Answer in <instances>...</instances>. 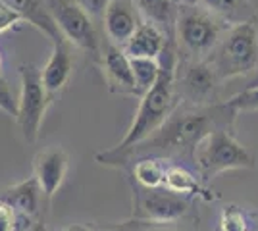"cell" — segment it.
<instances>
[{"label": "cell", "instance_id": "1", "mask_svg": "<svg viewBox=\"0 0 258 231\" xmlns=\"http://www.w3.org/2000/svg\"><path fill=\"white\" fill-rule=\"evenodd\" d=\"M237 112L227 102L214 104H183L175 106L172 116L162 123L158 131H154L145 141L131 146L123 152H98V164L125 168L135 158H158L166 160L172 156H189L193 158L197 146L205 141L210 133L218 129L231 131L235 125Z\"/></svg>", "mask_w": 258, "mask_h": 231}, {"label": "cell", "instance_id": "2", "mask_svg": "<svg viewBox=\"0 0 258 231\" xmlns=\"http://www.w3.org/2000/svg\"><path fill=\"white\" fill-rule=\"evenodd\" d=\"M160 62V73L151 91H147L141 97V104L133 123L129 125L125 137L116 146L108 148L110 152H123L131 146L139 144L141 141L149 139L152 133L158 131L162 123L172 116L175 110V73H177V50H175V39H168L164 52L158 58Z\"/></svg>", "mask_w": 258, "mask_h": 231}, {"label": "cell", "instance_id": "3", "mask_svg": "<svg viewBox=\"0 0 258 231\" xmlns=\"http://www.w3.org/2000/svg\"><path fill=\"white\" fill-rule=\"evenodd\" d=\"M218 81L254 73L258 67V27L250 18L231 25L206 58Z\"/></svg>", "mask_w": 258, "mask_h": 231}, {"label": "cell", "instance_id": "4", "mask_svg": "<svg viewBox=\"0 0 258 231\" xmlns=\"http://www.w3.org/2000/svg\"><path fill=\"white\" fill-rule=\"evenodd\" d=\"M201 177L208 181L229 170H252L256 160L247 146L237 143L231 131L218 129L197 146L193 156Z\"/></svg>", "mask_w": 258, "mask_h": 231}, {"label": "cell", "instance_id": "5", "mask_svg": "<svg viewBox=\"0 0 258 231\" xmlns=\"http://www.w3.org/2000/svg\"><path fill=\"white\" fill-rule=\"evenodd\" d=\"M229 27V22L214 16L206 8L183 6L179 8L175 37L189 54L206 60Z\"/></svg>", "mask_w": 258, "mask_h": 231}, {"label": "cell", "instance_id": "6", "mask_svg": "<svg viewBox=\"0 0 258 231\" xmlns=\"http://www.w3.org/2000/svg\"><path fill=\"white\" fill-rule=\"evenodd\" d=\"M20 79H22V95L18 100V116L16 121L22 129L23 139L27 143H35L39 139L44 114L48 110L52 97L44 89L41 69L33 64L20 66Z\"/></svg>", "mask_w": 258, "mask_h": 231}, {"label": "cell", "instance_id": "7", "mask_svg": "<svg viewBox=\"0 0 258 231\" xmlns=\"http://www.w3.org/2000/svg\"><path fill=\"white\" fill-rule=\"evenodd\" d=\"M43 4L68 43L79 46L95 60L100 58V43L93 18L76 0H43Z\"/></svg>", "mask_w": 258, "mask_h": 231}, {"label": "cell", "instance_id": "8", "mask_svg": "<svg viewBox=\"0 0 258 231\" xmlns=\"http://www.w3.org/2000/svg\"><path fill=\"white\" fill-rule=\"evenodd\" d=\"M135 200L133 218L141 221H173L187 214L189 200L168 189H143Z\"/></svg>", "mask_w": 258, "mask_h": 231}, {"label": "cell", "instance_id": "9", "mask_svg": "<svg viewBox=\"0 0 258 231\" xmlns=\"http://www.w3.org/2000/svg\"><path fill=\"white\" fill-rule=\"evenodd\" d=\"M102 23L110 43L125 46L131 35L141 25L139 8L133 0H112L102 14Z\"/></svg>", "mask_w": 258, "mask_h": 231}, {"label": "cell", "instance_id": "10", "mask_svg": "<svg viewBox=\"0 0 258 231\" xmlns=\"http://www.w3.org/2000/svg\"><path fill=\"white\" fill-rule=\"evenodd\" d=\"M35 179L46 198H52L62 187L68 174V154L62 146H50L37 152L33 160Z\"/></svg>", "mask_w": 258, "mask_h": 231}, {"label": "cell", "instance_id": "11", "mask_svg": "<svg viewBox=\"0 0 258 231\" xmlns=\"http://www.w3.org/2000/svg\"><path fill=\"white\" fill-rule=\"evenodd\" d=\"M220 81L214 75L212 67L206 60H195L185 67L181 77V95L189 104H212L208 99L214 95V89Z\"/></svg>", "mask_w": 258, "mask_h": 231}, {"label": "cell", "instance_id": "12", "mask_svg": "<svg viewBox=\"0 0 258 231\" xmlns=\"http://www.w3.org/2000/svg\"><path fill=\"white\" fill-rule=\"evenodd\" d=\"M102 67H104V77H106L110 93L137 97L133 71H131V60L123 52L121 46H116L112 43L108 44L102 52Z\"/></svg>", "mask_w": 258, "mask_h": 231}, {"label": "cell", "instance_id": "13", "mask_svg": "<svg viewBox=\"0 0 258 231\" xmlns=\"http://www.w3.org/2000/svg\"><path fill=\"white\" fill-rule=\"evenodd\" d=\"M72 69H74V56H72L70 43L68 41L54 43L52 52L48 56L44 67L41 69L44 89L48 91V95L52 99L68 85V81L72 77Z\"/></svg>", "mask_w": 258, "mask_h": 231}, {"label": "cell", "instance_id": "14", "mask_svg": "<svg viewBox=\"0 0 258 231\" xmlns=\"http://www.w3.org/2000/svg\"><path fill=\"white\" fill-rule=\"evenodd\" d=\"M166 44H168V37L164 35L162 29H158L151 22H141L137 31L131 35V39L123 46V52L129 58L158 60L160 54L164 52V48H166Z\"/></svg>", "mask_w": 258, "mask_h": 231}, {"label": "cell", "instance_id": "15", "mask_svg": "<svg viewBox=\"0 0 258 231\" xmlns=\"http://www.w3.org/2000/svg\"><path fill=\"white\" fill-rule=\"evenodd\" d=\"M41 197H43V191L39 187V181L31 177V179H25L20 181L12 187L4 189L0 193V200L6 202L8 206L25 214V216H31L35 220H39V210H41Z\"/></svg>", "mask_w": 258, "mask_h": 231}, {"label": "cell", "instance_id": "16", "mask_svg": "<svg viewBox=\"0 0 258 231\" xmlns=\"http://www.w3.org/2000/svg\"><path fill=\"white\" fill-rule=\"evenodd\" d=\"M2 2L14 12H18L22 16V20L35 25L39 31H43L52 41V44L66 41L64 37H62V33L58 31L56 23L52 22L48 10L44 8L43 0H2Z\"/></svg>", "mask_w": 258, "mask_h": 231}, {"label": "cell", "instance_id": "17", "mask_svg": "<svg viewBox=\"0 0 258 231\" xmlns=\"http://www.w3.org/2000/svg\"><path fill=\"white\" fill-rule=\"evenodd\" d=\"M139 14L145 16V22L154 23L164 31L168 39H175V25L179 18V4L173 0H135Z\"/></svg>", "mask_w": 258, "mask_h": 231}, {"label": "cell", "instance_id": "18", "mask_svg": "<svg viewBox=\"0 0 258 231\" xmlns=\"http://www.w3.org/2000/svg\"><path fill=\"white\" fill-rule=\"evenodd\" d=\"M164 189L172 191L175 195H181V197H193V195H199V197L206 198H214V195H210V191H206L199 177L195 176L193 172H189L185 166H166V177H164Z\"/></svg>", "mask_w": 258, "mask_h": 231}, {"label": "cell", "instance_id": "19", "mask_svg": "<svg viewBox=\"0 0 258 231\" xmlns=\"http://www.w3.org/2000/svg\"><path fill=\"white\" fill-rule=\"evenodd\" d=\"M158 158H141L133 164V177L137 185L143 189H160L164 187L166 164Z\"/></svg>", "mask_w": 258, "mask_h": 231}, {"label": "cell", "instance_id": "20", "mask_svg": "<svg viewBox=\"0 0 258 231\" xmlns=\"http://www.w3.org/2000/svg\"><path fill=\"white\" fill-rule=\"evenodd\" d=\"M129 60H131V71H133L137 97H143L156 83L158 73H160V62L152 58H129Z\"/></svg>", "mask_w": 258, "mask_h": 231}, {"label": "cell", "instance_id": "21", "mask_svg": "<svg viewBox=\"0 0 258 231\" xmlns=\"http://www.w3.org/2000/svg\"><path fill=\"white\" fill-rule=\"evenodd\" d=\"M41 220H35L31 216L20 214L0 200V231H27Z\"/></svg>", "mask_w": 258, "mask_h": 231}, {"label": "cell", "instance_id": "22", "mask_svg": "<svg viewBox=\"0 0 258 231\" xmlns=\"http://www.w3.org/2000/svg\"><path fill=\"white\" fill-rule=\"evenodd\" d=\"M201 2L205 4L206 10L226 22L233 20L241 10V6L245 4V0H201Z\"/></svg>", "mask_w": 258, "mask_h": 231}, {"label": "cell", "instance_id": "23", "mask_svg": "<svg viewBox=\"0 0 258 231\" xmlns=\"http://www.w3.org/2000/svg\"><path fill=\"white\" fill-rule=\"evenodd\" d=\"M220 229L222 231H248V221L245 218V212L237 206H226L222 210L220 218Z\"/></svg>", "mask_w": 258, "mask_h": 231}, {"label": "cell", "instance_id": "24", "mask_svg": "<svg viewBox=\"0 0 258 231\" xmlns=\"http://www.w3.org/2000/svg\"><path fill=\"white\" fill-rule=\"evenodd\" d=\"M227 104L235 112H250L258 110V89H248V91H241L233 95L229 100H226Z\"/></svg>", "mask_w": 258, "mask_h": 231}, {"label": "cell", "instance_id": "25", "mask_svg": "<svg viewBox=\"0 0 258 231\" xmlns=\"http://www.w3.org/2000/svg\"><path fill=\"white\" fill-rule=\"evenodd\" d=\"M0 110L4 112V114H8V116H12L14 120L18 116V100L14 99L10 87H8V83L4 81L2 75H0Z\"/></svg>", "mask_w": 258, "mask_h": 231}, {"label": "cell", "instance_id": "26", "mask_svg": "<svg viewBox=\"0 0 258 231\" xmlns=\"http://www.w3.org/2000/svg\"><path fill=\"white\" fill-rule=\"evenodd\" d=\"M20 22H23V20H22V16H20L18 12H14L12 8H8L6 4L0 8V33L8 31L10 27L18 25Z\"/></svg>", "mask_w": 258, "mask_h": 231}, {"label": "cell", "instance_id": "27", "mask_svg": "<svg viewBox=\"0 0 258 231\" xmlns=\"http://www.w3.org/2000/svg\"><path fill=\"white\" fill-rule=\"evenodd\" d=\"M77 4L83 8V10L91 16V18H97L100 16L102 18V14L106 10V6L112 2V0H76Z\"/></svg>", "mask_w": 258, "mask_h": 231}, {"label": "cell", "instance_id": "28", "mask_svg": "<svg viewBox=\"0 0 258 231\" xmlns=\"http://www.w3.org/2000/svg\"><path fill=\"white\" fill-rule=\"evenodd\" d=\"M147 221H141V220H133V221H125V223H114V225H104V227H98L95 231H141L145 229Z\"/></svg>", "mask_w": 258, "mask_h": 231}, {"label": "cell", "instance_id": "29", "mask_svg": "<svg viewBox=\"0 0 258 231\" xmlns=\"http://www.w3.org/2000/svg\"><path fill=\"white\" fill-rule=\"evenodd\" d=\"M248 89H258V67H256V71L250 75V79L247 81V85H245L243 91H248Z\"/></svg>", "mask_w": 258, "mask_h": 231}, {"label": "cell", "instance_id": "30", "mask_svg": "<svg viewBox=\"0 0 258 231\" xmlns=\"http://www.w3.org/2000/svg\"><path fill=\"white\" fill-rule=\"evenodd\" d=\"M60 231H91V229L85 227V225H79V223H72V225H68V227H64V229Z\"/></svg>", "mask_w": 258, "mask_h": 231}, {"label": "cell", "instance_id": "31", "mask_svg": "<svg viewBox=\"0 0 258 231\" xmlns=\"http://www.w3.org/2000/svg\"><path fill=\"white\" fill-rule=\"evenodd\" d=\"M27 231H46V227H44L43 220H41V221H37V223H35V225H33L31 229H27Z\"/></svg>", "mask_w": 258, "mask_h": 231}, {"label": "cell", "instance_id": "32", "mask_svg": "<svg viewBox=\"0 0 258 231\" xmlns=\"http://www.w3.org/2000/svg\"><path fill=\"white\" fill-rule=\"evenodd\" d=\"M141 231H177V229H170V227H145Z\"/></svg>", "mask_w": 258, "mask_h": 231}, {"label": "cell", "instance_id": "33", "mask_svg": "<svg viewBox=\"0 0 258 231\" xmlns=\"http://www.w3.org/2000/svg\"><path fill=\"white\" fill-rule=\"evenodd\" d=\"M199 0H181V6H197Z\"/></svg>", "mask_w": 258, "mask_h": 231}, {"label": "cell", "instance_id": "34", "mask_svg": "<svg viewBox=\"0 0 258 231\" xmlns=\"http://www.w3.org/2000/svg\"><path fill=\"white\" fill-rule=\"evenodd\" d=\"M173 2H175V4H179V6H181V0H173Z\"/></svg>", "mask_w": 258, "mask_h": 231}, {"label": "cell", "instance_id": "35", "mask_svg": "<svg viewBox=\"0 0 258 231\" xmlns=\"http://www.w3.org/2000/svg\"><path fill=\"white\" fill-rule=\"evenodd\" d=\"M0 67H2V54H0Z\"/></svg>", "mask_w": 258, "mask_h": 231}, {"label": "cell", "instance_id": "36", "mask_svg": "<svg viewBox=\"0 0 258 231\" xmlns=\"http://www.w3.org/2000/svg\"><path fill=\"white\" fill-rule=\"evenodd\" d=\"M2 6H4V2H2V0H0V8H2Z\"/></svg>", "mask_w": 258, "mask_h": 231}, {"label": "cell", "instance_id": "37", "mask_svg": "<svg viewBox=\"0 0 258 231\" xmlns=\"http://www.w3.org/2000/svg\"><path fill=\"white\" fill-rule=\"evenodd\" d=\"M214 231H222V229H220V227H218V229H214Z\"/></svg>", "mask_w": 258, "mask_h": 231}]
</instances>
